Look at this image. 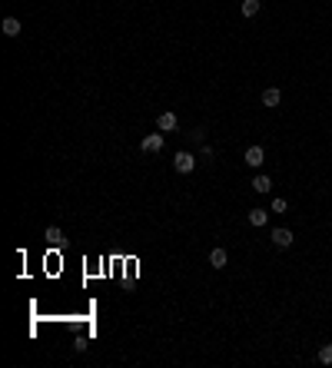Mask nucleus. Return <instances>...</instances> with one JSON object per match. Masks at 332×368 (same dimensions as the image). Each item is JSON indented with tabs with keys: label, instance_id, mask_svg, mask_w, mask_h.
Here are the masks:
<instances>
[{
	"label": "nucleus",
	"instance_id": "f257e3e1",
	"mask_svg": "<svg viewBox=\"0 0 332 368\" xmlns=\"http://www.w3.org/2000/svg\"><path fill=\"white\" fill-rule=\"evenodd\" d=\"M173 169H176V173H183V176H186V173H193V169H196V156H193V153H176Z\"/></svg>",
	"mask_w": 332,
	"mask_h": 368
},
{
	"label": "nucleus",
	"instance_id": "f03ea898",
	"mask_svg": "<svg viewBox=\"0 0 332 368\" xmlns=\"http://www.w3.org/2000/svg\"><path fill=\"white\" fill-rule=\"evenodd\" d=\"M179 126V120H176V113H160V116H156V130H160V133H169V130H176Z\"/></svg>",
	"mask_w": 332,
	"mask_h": 368
},
{
	"label": "nucleus",
	"instance_id": "7ed1b4c3",
	"mask_svg": "<svg viewBox=\"0 0 332 368\" xmlns=\"http://www.w3.org/2000/svg\"><path fill=\"white\" fill-rule=\"evenodd\" d=\"M140 149H143V153H160V149H163V133H150V136H143Z\"/></svg>",
	"mask_w": 332,
	"mask_h": 368
},
{
	"label": "nucleus",
	"instance_id": "20e7f679",
	"mask_svg": "<svg viewBox=\"0 0 332 368\" xmlns=\"http://www.w3.org/2000/svg\"><path fill=\"white\" fill-rule=\"evenodd\" d=\"M263 163H266V153H263V146H249V149H246V166L259 169Z\"/></svg>",
	"mask_w": 332,
	"mask_h": 368
},
{
	"label": "nucleus",
	"instance_id": "39448f33",
	"mask_svg": "<svg viewBox=\"0 0 332 368\" xmlns=\"http://www.w3.org/2000/svg\"><path fill=\"white\" fill-rule=\"evenodd\" d=\"M273 242H276L279 249H289V245H292V232H289V229H273Z\"/></svg>",
	"mask_w": 332,
	"mask_h": 368
},
{
	"label": "nucleus",
	"instance_id": "423d86ee",
	"mask_svg": "<svg viewBox=\"0 0 332 368\" xmlns=\"http://www.w3.org/2000/svg\"><path fill=\"white\" fill-rule=\"evenodd\" d=\"M226 262H229L226 249H213V252H210V266L213 269H226Z\"/></svg>",
	"mask_w": 332,
	"mask_h": 368
},
{
	"label": "nucleus",
	"instance_id": "0eeeda50",
	"mask_svg": "<svg viewBox=\"0 0 332 368\" xmlns=\"http://www.w3.org/2000/svg\"><path fill=\"white\" fill-rule=\"evenodd\" d=\"M0 27H3V34H7V37H20V20H17V17H3Z\"/></svg>",
	"mask_w": 332,
	"mask_h": 368
},
{
	"label": "nucleus",
	"instance_id": "6e6552de",
	"mask_svg": "<svg viewBox=\"0 0 332 368\" xmlns=\"http://www.w3.org/2000/svg\"><path fill=\"white\" fill-rule=\"evenodd\" d=\"M249 223H253L256 229H263V226L269 223V212L266 209H249Z\"/></svg>",
	"mask_w": 332,
	"mask_h": 368
},
{
	"label": "nucleus",
	"instance_id": "1a4fd4ad",
	"mask_svg": "<svg viewBox=\"0 0 332 368\" xmlns=\"http://www.w3.org/2000/svg\"><path fill=\"white\" fill-rule=\"evenodd\" d=\"M279 100H282V93H279L276 87H269L263 93V106H279Z\"/></svg>",
	"mask_w": 332,
	"mask_h": 368
},
{
	"label": "nucleus",
	"instance_id": "9d476101",
	"mask_svg": "<svg viewBox=\"0 0 332 368\" xmlns=\"http://www.w3.org/2000/svg\"><path fill=\"white\" fill-rule=\"evenodd\" d=\"M249 186H253L256 192H269V189H273V179H269V176H263V173H259V176H256L253 183H249Z\"/></svg>",
	"mask_w": 332,
	"mask_h": 368
},
{
	"label": "nucleus",
	"instance_id": "9b49d317",
	"mask_svg": "<svg viewBox=\"0 0 332 368\" xmlns=\"http://www.w3.org/2000/svg\"><path fill=\"white\" fill-rule=\"evenodd\" d=\"M44 239H47V242H50V245H60V242H63V232H60V226H50V229H47V235H44Z\"/></svg>",
	"mask_w": 332,
	"mask_h": 368
},
{
	"label": "nucleus",
	"instance_id": "f8f14e48",
	"mask_svg": "<svg viewBox=\"0 0 332 368\" xmlns=\"http://www.w3.org/2000/svg\"><path fill=\"white\" fill-rule=\"evenodd\" d=\"M259 13V0H243V17H256Z\"/></svg>",
	"mask_w": 332,
	"mask_h": 368
},
{
	"label": "nucleus",
	"instance_id": "ddd939ff",
	"mask_svg": "<svg viewBox=\"0 0 332 368\" xmlns=\"http://www.w3.org/2000/svg\"><path fill=\"white\" fill-rule=\"evenodd\" d=\"M319 362H322V365H332V345H322L319 348Z\"/></svg>",
	"mask_w": 332,
	"mask_h": 368
},
{
	"label": "nucleus",
	"instance_id": "4468645a",
	"mask_svg": "<svg viewBox=\"0 0 332 368\" xmlns=\"http://www.w3.org/2000/svg\"><path fill=\"white\" fill-rule=\"evenodd\" d=\"M273 212H286V199H273Z\"/></svg>",
	"mask_w": 332,
	"mask_h": 368
}]
</instances>
